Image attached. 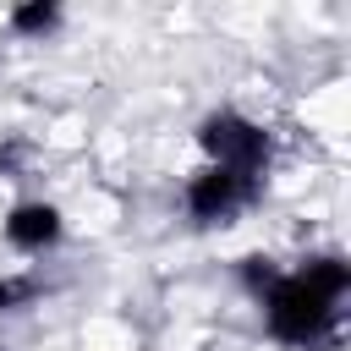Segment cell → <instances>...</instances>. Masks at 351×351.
Listing matches in <instances>:
<instances>
[{
    "label": "cell",
    "instance_id": "5",
    "mask_svg": "<svg viewBox=\"0 0 351 351\" xmlns=\"http://www.w3.org/2000/svg\"><path fill=\"white\" fill-rule=\"evenodd\" d=\"M11 33H22V38H44V33H55L60 27V5L55 0H22V5H11Z\"/></svg>",
    "mask_w": 351,
    "mask_h": 351
},
{
    "label": "cell",
    "instance_id": "7",
    "mask_svg": "<svg viewBox=\"0 0 351 351\" xmlns=\"http://www.w3.org/2000/svg\"><path fill=\"white\" fill-rule=\"evenodd\" d=\"M274 274H280V269H274V258H258V252H252V258H241V280H247V291H252V296H258Z\"/></svg>",
    "mask_w": 351,
    "mask_h": 351
},
{
    "label": "cell",
    "instance_id": "1",
    "mask_svg": "<svg viewBox=\"0 0 351 351\" xmlns=\"http://www.w3.org/2000/svg\"><path fill=\"white\" fill-rule=\"evenodd\" d=\"M351 291V263L340 252H318L291 274H274L263 302V329L291 351H324L340 340V302Z\"/></svg>",
    "mask_w": 351,
    "mask_h": 351
},
{
    "label": "cell",
    "instance_id": "3",
    "mask_svg": "<svg viewBox=\"0 0 351 351\" xmlns=\"http://www.w3.org/2000/svg\"><path fill=\"white\" fill-rule=\"evenodd\" d=\"M258 181H247V176H236V170H219V165H203L192 181H186V192H181V203H186V219L192 225H230L247 203H258Z\"/></svg>",
    "mask_w": 351,
    "mask_h": 351
},
{
    "label": "cell",
    "instance_id": "2",
    "mask_svg": "<svg viewBox=\"0 0 351 351\" xmlns=\"http://www.w3.org/2000/svg\"><path fill=\"white\" fill-rule=\"evenodd\" d=\"M197 148L208 154V165L236 170V176H247L258 186H263V170H269V154H274L269 132L252 115H241V110H208L197 121Z\"/></svg>",
    "mask_w": 351,
    "mask_h": 351
},
{
    "label": "cell",
    "instance_id": "4",
    "mask_svg": "<svg viewBox=\"0 0 351 351\" xmlns=\"http://www.w3.org/2000/svg\"><path fill=\"white\" fill-rule=\"evenodd\" d=\"M0 230H5V241H11L16 252L38 258V252H49V247L66 236V219H60V208H55V203L27 197V203H16V208L0 219Z\"/></svg>",
    "mask_w": 351,
    "mask_h": 351
},
{
    "label": "cell",
    "instance_id": "6",
    "mask_svg": "<svg viewBox=\"0 0 351 351\" xmlns=\"http://www.w3.org/2000/svg\"><path fill=\"white\" fill-rule=\"evenodd\" d=\"M38 296V285L33 280H16V274H0V313H11V307H22V302H33Z\"/></svg>",
    "mask_w": 351,
    "mask_h": 351
}]
</instances>
